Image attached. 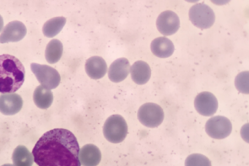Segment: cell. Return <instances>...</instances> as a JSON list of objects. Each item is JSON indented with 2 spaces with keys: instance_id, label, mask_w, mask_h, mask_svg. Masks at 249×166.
Wrapping results in <instances>:
<instances>
[{
  "instance_id": "obj_1",
  "label": "cell",
  "mask_w": 249,
  "mask_h": 166,
  "mask_svg": "<svg viewBox=\"0 0 249 166\" xmlns=\"http://www.w3.org/2000/svg\"><path fill=\"white\" fill-rule=\"evenodd\" d=\"M80 146L73 133L55 128L42 135L32 151L38 166H81Z\"/></svg>"
},
{
  "instance_id": "obj_2",
  "label": "cell",
  "mask_w": 249,
  "mask_h": 166,
  "mask_svg": "<svg viewBox=\"0 0 249 166\" xmlns=\"http://www.w3.org/2000/svg\"><path fill=\"white\" fill-rule=\"evenodd\" d=\"M26 70L22 63L12 55H0V93H15L22 86Z\"/></svg>"
},
{
  "instance_id": "obj_3",
  "label": "cell",
  "mask_w": 249,
  "mask_h": 166,
  "mask_svg": "<svg viewBox=\"0 0 249 166\" xmlns=\"http://www.w3.org/2000/svg\"><path fill=\"white\" fill-rule=\"evenodd\" d=\"M103 134L112 144H119L124 140L128 134V125L120 115H112L105 121Z\"/></svg>"
},
{
  "instance_id": "obj_4",
  "label": "cell",
  "mask_w": 249,
  "mask_h": 166,
  "mask_svg": "<svg viewBox=\"0 0 249 166\" xmlns=\"http://www.w3.org/2000/svg\"><path fill=\"white\" fill-rule=\"evenodd\" d=\"M189 19L199 29H209L214 25L215 16L211 7L205 3H197L189 10Z\"/></svg>"
},
{
  "instance_id": "obj_5",
  "label": "cell",
  "mask_w": 249,
  "mask_h": 166,
  "mask_svg": "<svg viewBox=\"0 0 249 166\" xmlns=\"http://www.w3.org/2000/svg\"><path fill=\"white\" fill-rule=\"evenodd\" d=\"M138 119L147 128H157L164 120V112L156 103H145L139 109Z\"/></svg>"
},
{
  "instance_id": "obj_6",
  "label": "cell",
  "mask_w": 249,
  "mask_h": 166,
  "mask_svg": "<svg viewBox=\"0 0 249 166\" xmlns=\"http://www.w3.org/2000/svg\"><path fill=\"white\" fill-rule=\"evenodd\" d=\"M31 68L35 74L36 78L42 86L48 88V90L56 89L60 83V74L53 67L44 64H31Z\"/></svg>"
},
{
  "instance_id": "obj_7",
  "label": "cell",
  "mask_w": 249,
  "mask_h": 166,
  "mask_svg": "<svg viewBox=\"0 0 249 166\" xmlns=\"http://www.w3.org/2000/svg\"><path fill=\"white\" fill-rule=\"evenodd\" d=\"M207 134L214 139H223L228 137L232 131V124L229 119L216 116L208 120L205 125Z\"/></svg>"
},
{
  "instance_id": "obj_8",
  "label": "cell",
  "mask_w": 249,
  "mask_h": 166,
  "mask_svg": "<svg viewBox=\"0 0 249 166\" xmlns=\"http://www.w3.org/2000/svg\"><path fill=\"white\" fill-rule=\"evenodd\" d=\"M195 106L200 115L211 116L217 112L218 100L212 93L205 91L195 97Z\"/></svg>"
},
{
  "instance_id": "obj_9",
  "label": "cell",
  "mask_w": 249,
  "mask_h": 166,
  "mask_svg": "<svg viewBox=\"0 0 249 166\" xmlns=\"http://www.w3.org/2000/svg\"><path fill=\"white\" fill-rule=\"evenodd\" d=\"M157 29L163 35H172L178 31L180 19L173 11H164L158 16L157 20Z\"/></svg>"
},
{
  "instance_id": "obj_10",
  "label": "cell",
  "mask_w": 249,
  "mask_h": 166,
  "mask_svg": "<svg viewBox=\"0 0 249 166\" xmlns=\"http://www.w3.org/2000/svg\"><path fill=\"white\" fill-rule=\"evenodd\" d=\"M26 35V27L20 21H11L9 23L0 35V43L17 42L21 41Z\"/></svg>"
},
{
  "instance_id": "obj_11",
  "label": "cell",
  "mask_w": 249,
  "mask_h": 166,
  "mask_svg": "<svg viewBox=\"0 0 249 166\" xmlns=\"http://www.w3.org/2000/svg\"><path fill=\"white\" fill-rule=\"evenodd\" d=\"M22 106V98L18 94L10 93L0 96V112L3 115H16Z\"/></svg>"
},
{
  "instance_id": "obj_12",
  "label": "cell",
  "mask_w": 249,
  "mask_h": 166,
  "mask_svg": "<svg viewBox=\"0 0 249 166\" xmlns=\"http://www.w3.org/2000/svg\"><path fill=\"white\" fill-rule=\"evenodd\" d=\"M130 73V64L127 58H118L114 61L108 68L109 80L114 83L122 82Z\"/></svg>"
},
{
  "instance_id": "obj_13",
  "label": "cell",
  "mask_w": 249,
  "mask_h": 166,
  "mask_svg": "<svg viewBox=\"0 0 249 166\" xmlns=\"http://www.w3.org/2000/svg\"><path fill=\"white\" fill-rule=\"evenodd\" d=\"M86 71L90 79L100 80L107 74V65L102 57L94 56L86 62Z\"/></svg>"
},
{
  "instance_id": "obj_14",
  "label": "cell",
  "mask_w": 249,
  "mask_h": 166,
  "mask_svg": "<svg viewBox=\"0 0 249 166\" xmlns=\"http://www.w3.org/2000/svg\"><path fill=\"white\" fill-rule=\"evenodd\" d=\"M79 159L83 166H97L102 160V153L94 144H87L80 149Z\"/></svg>"
},
{
  "instance_id": "obj_15",
  "label": "cell",
  "mask_w": 249,
  "mask_h": 166,
  "mask_svg": "<svg viewBox=\"0 0 249 166\" xmlns=\"http://www.w3.org/2000/svg\"><path fill=\"white\" fill-rule=\"evenodd\" d=\"M150 49L155 56L160 58H166L173 54L175 48L170 39L160 36L152 41Z\"/></svg>"
},
{
  "instance_id": "obj_16",
  "label": "cell",
  "mask_w": 249,
  "mask_h": 166,
  "mask_svg": "<svg viewBox=\"0 0 249 166\" xmlns=\"http://www.w3.org/2000/svg\"><path fill=\"white\" fill-rule=\"evenodd\" d=\"M130 74L134 83L142 85L150 80L151 68L144 61H137L130 67Z\"/></svg>"
},
{
  "instance_id": "obj_17",
  "label": "cell",
  "mask_w": 249,
  "mask_h": 166,
  "mask_svg": "<svg viewBox=\"0 0 249 166\" xmlns=\"http://www.w3.org/2000/svg\"><path fill=\"white\" fill-rule=\"evenodd\" d=\"M33 100L36 106L40 109H48L52 106L53 101V95L48 88L40 85L36 88L33 94Z\"/></svg>"
},
{
  "instance_id": "obj_18",
  "label": "cell",
  "mask_w": 249,
  "mask_h": 166,
  "mask_svg": "<svg viewBox=\"0 0 249 166\" xmlns=\"http://www.w3.org/2000/svg\"><path fill=\"white\" fill-rule=\"evenodd\" d=\"M63 51H64V48H63L62 42L57 39L52 40L46 48V51H45L46 60L51 64L58 63L63 56Z\"/></svg>"
},
{
  "instance_id": "obj_19",
  "label": "cell",
  "mask_w": 249,
  "mask_h": 166,
  "mask_svg": "<svg viewBox=\"0 0 249 166\" xmlns=\"http://www.w3.org/2000/svg\"><path fill=\"white\" fill-rule=\"evenodd\" d=\"M12 160L15 166H32L34 158L27 148L19 145L14 150Z\"/></svg>"
},
{
  "instance_id": "obj_20",
  "label": "cell",
  "mask_w": 249,
  "mask_h": 166,
  "mask_svg": "<svg viewBox=\"0 0 249 166\" xmlns=\"http://www.w3.org/2000/svg\"><path fill=\"white\" fill-rule=\"evenodd\" d=\"M65 24H66V19L63 16L55 17L45 23L44 26L42 27V32L45 36L53 38L62 31Z\"/></svg>"
},
{
  "instance_id": "obj_21",
  "label": "cell",
  "mask_w": 249,
  "mask_h": 166,
  "mask_svg": "<svg viewBox=\"0 0 249 166\" xmlns=\"http://www.w3.org/2000/svg\"><path fill=\"white\" fill-rule=\"evenodd\" d=\"M185 166H211V161L203 154L193 153L186 159Z\"/></svg>"
},
{
  "instance_id": "obj_22",
  "label": "cell",
  "mask_w": 249,
  "mask_h": 166,
  "mask_svg": "<svg viewBox=\"0 0 249 166\" xmlns=\"http://www.w3.org/2000/svg\"><path fill=\"white\" fill-rule=\"evenodd\" d=\"M236 87L240 92L249 94V72L245 71L236 76L235 80Z\"/></svg>"
},
{
  "instance_id": "obj_23",
  "label": "cell",
  "mask_w": 249,
  "mask_h": 166,
  "mask_svg": "<svg viewBox=\"0 0 249 166\" xmlns=\"http://www.w3.org/2000/svg\"><path fill=\"white\" fill-rule=\"evenodd\" d=\"M3 27V17L0 16V32H2Z\"/></svg>"
},
{
  "instance_id": "obj_24",
  "label": "cell",
  "mask_w": 249,
  "mask_h": 166,
  "mask_svg": "<svg viewBox=\"0 0 249 166\" xmlns=\"http://www.w3.org/2000/svg\"><path fill=\"white\" fill-rule=\"evenodd\" d=\"M2 166H15L14 165H11V164H6V165H3Z\"/></svg>"
}]
</instances>
